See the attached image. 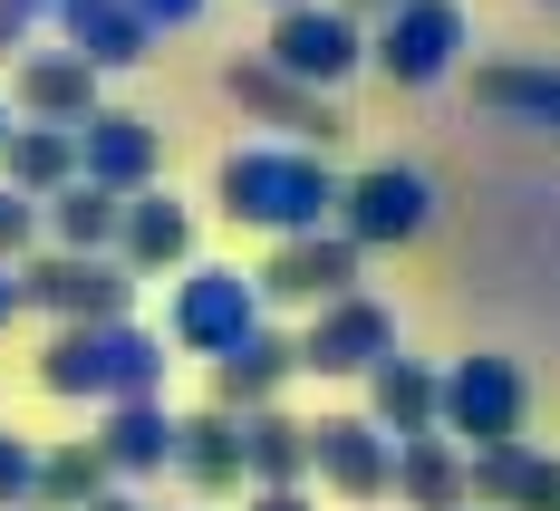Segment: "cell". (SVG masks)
<instances>
[{"label": "cell", "instance_id": "obj_1", "mask_svg": "<svg viewBox=\"0 0 560 511\" xmlns=\"http://www.w3.org/2000/svg\"><path fill=\"white\" fill-rule=\"evenodd\" d=\"M155 377H165V347L145 338V329H68V338L39 357V387L49 396H107V405H145L155 396Z\"/></svg>", "mask_w": 560, "mask_h": 511}, {"label": "cell", "instance_id": "obj_2", "mask_svg": "<svg viewBox=\"0 0 560 511\" xmlns=\"http://www.w3.org/2000/svg\"><path fill=\"white\" fill-rule=\"evenodd\" d=\"M223 203L242 213V223L280 231V241H300V231L319 223L338 193H329V174L300 165V155H232V165H223Z\"/></svg>", "mask_w": 560, "mask_h": 511}, {"label": "cell", "instance_id": "obj_3", "mask_svg": "<svg viewBox=\"0 0 560 511\" xmlns=\"http://www.w3.org/2000/svg\"><path fill=\"white\" fill-rule=\"evenodd\" d=\"M522 405H532V387H522L512 357H464V367L445 377V425L474 444V454L522 444Z\"/></svg>", "mask_w": 560, "mask_h": 511}, {"label": "cell", "instance_id": "obj_4", "mask_svg": "<svg viewBox=\"0 0 560 511\" xmlns=\"http://www.w3.org/2000/svg\"><path fill=\"white\" fill-rule=\"evenodd\" d=\"M387 357H396V319L377 309V299H358V289L329 299L319 329L300 338V367H319V377H377Z\"/></svg>", "mask_w": 560, "mask_h": 511}, {"label": "cell", "instance_id": "obj_5", "mask_svg": "<svg viewBox=\"0 0 560 511\" xmlns=\"http://www.w3.org/2000/svg\"><path fill=\"white\" fill-rule=\"evenodd\" d=\"M174 338L203 347V357H232L242 338H261V299L242 271H194L184 299H174Z\"/></svg>", "mask_w": 560, "mask_h": 511}, {"label": "cell", "instance_id": "obj_6", "mask_svg": "<svg viewBox=\"0 0 560 511\" xmlns=\"http://www.w3.org/2000/svg\"><path fill=\"white\" fill-rule=\"evenodd\" d=\"M310 463H319V483H329V492H348V502L396 492V444H387V425L329 415V425H310Z\"/></svg>", "mask_w": 560, "mask_h": 511}, {"label": "cell", "instance_id": "obj_7", "mask_svg": "<svg viewBox=\"0 0 560 511\" xmlns=\"http://www.w3.org/2000/svg\"><path fill=\"white\" fill-rule=\"evenodd\" d=\"M30 299L58 309V319H78V329H107V319H126V271L97 261V251H58V261L30 271Z\"/></svg>", "mask_w": 560, "mask_h": 511}, {"label": "cell", "instance_id": "obj_8", "mask_svg": "<svg viewBox=\"0 0 560 511\" xmlns=\"http://www.w3.org/2000/svg\"><path fill=\"white\" fill-rule=\"evenodd\" d=\"M425 213H435L425 174L377 165V174H358V193H348V241H406V231H425Z\"/></svg>", "mask_w": 560, "mask_h": 511}, {"label": "cell", "instance_id": "obj_9", "mask_svg": "<svg viewBox=\"0 0 560 511\" xmlns=\"http://www.w3.org/2000/svg\"><path fill=\"white\" fill-rule=\"evenodd\" d=\"M474 502L483 511H560V463L532 444H493L474 454Z\"/></svg>", "mask_w": 560, "mask_h": 511}, {"label": "cell", "instance_id": "obj_10", "mask_svg": "<svg viewBox=\"0 0 560 511\" xmlns=\"http://www.w3.org/2000/svg\"><path fill=\"white\" fill-rule=\"evenodd\" d=\"M261 281H271V299H319V309H329V299H348V281H358V241H310V231H300V241L271 251Z\"/></svg>", "mask_w": 560, "mask_h": 511}, {"label": "cell", "instance_id": "obj_11", "mask_svg": "<svg viewBox=\"0 0 560 511\" xmlns=\"http://www.w3.org/2000/svg\"><path fill=\"white\" fill-rule=\"evenodd\" d=\"M396 492L416 511H474V463L445 435H416V444H396Z\"/></svg>", "mask_w": 560, "mask_h": 511}, {"label": "cell", "instance_id": "obj_12", "mask_svg": "<svg viewBox=\"0 0 560 511\" xmlns=\"http://www.w3.org/2000/svg\"><path fill=\"white\" fill-rule=\"evenodd\" d=\"M368 396H377V425L406 435V444L445 425V377H435V367H416V357H387V367L368 377Z\"/></svg>", "mask_w": 560, "mask_h": 511}, {"label": "cell", "instance_id": "obj_13", "mask_svg": "<svg viewBox=\"0 0 560 511\" xmlns=\"http://www.w3.org/2000/svg\"><path fill=\"white\" fill-rule=\"evenodd\" d=\"M454 39H464V20H454L445 0H416V10L387 29V49H377V58H387V78H406V87H416V78H435V68L454 58Z\"/></svg>", "mask_w": 560, "mask_h": 511}, {"label": "cell", "instance_id": "obj_14", "mask_svg": "<svg viewBox=\"0 0 560 511\" xmlns=\"http://www.w3.org/2000/svg\"><path fill=\"white\" fill-rule=\"evenodd\" d=\"M174 444H184V425H174L165 405H116V415H107V435H97L107 473H165Z\"/></svg>", "mask_w": 560, "mask_h": 511}, {"label": "cell", "instance_id": "obj_15", "mask_svg": "<svg viewBox=\"0 0 560 511\" xmlns=\"http://www.w3.org/2000/svg\"><path fill=\"white\" fill-rule=\"evenodd\" d=\"M242 454H252V483L261 492H300V473H310V425H290V415H242Z\"/></svg>", "mask_w": 560, "mask_h": 511}, {"label": "cell", "instance_id": "obj_16", "mask_svg": "<svg viewBox=\"0 0 560 511\" xmlns=\"http://www.w3.org/2000/svg\"><path fill=\"white\" fill-rule=\"evenodd\" d=\"M290 367H300V347H290V338H242L232 357H213V396H223V405H252V415H261V396H271Z\"/></svg>", "mask_w": 560, "mask_h": 511}, {"label": "cell", "instance_id": "obj_17", "mask_svg": "<svg viewBox=\"0 0 560 511\" xmlns=\"http://www.w3.org/2000/svg\"><path fill=\"white\" fill-rule=\"evenodd\" d=\"M174 463H184L203 492H232V483L252 473V454H242V425H232V415H194V425H184V444H174Z\"/></svg>", "mask_w": 560, "mask_h": 511}, {"label": "cell", "instance_id": "obj_18", "mask_svg": "<svg viewBox=\"0 0 560 511\" xmlns=\"http://www.w3.org/2000/svg\"><path fill=\"white\" fill-rule=\"evenodd\" d=\"M348 20H319V10H290V20H280V68H290V78H338V68H348Z\"/></svg>", "mask_w": 560, "mask_h": 511}, {"label": "cell", "instance_id": "obj_19", "mask_svg": "<svg viewBox=\"0 0 560 511\" xmlns=\"http://www.w3.org/2000/svg\"><path fill=\"white\" fill-rule=\"evenodd\" d=\"M126 261L136 271H165V261H184V241H194V223H184V203H165V193H145L136 213H126Z\"/></svg>", "mask_w": 560, "mask_h": 511}, {"label": "cell", "instance_id": "obj_20", "mask_svg": "<svg viewBox=\"0 0 560 511\" xmlns=\"http://www.w3.org/2000/svg\"><path fill=\"white\" fill-rule=\"evenodd\" d=\"M39 502H49V511H97V502H107V454H97V444L49 454V463H39Z\"/></svg>", "mask_w": 560, "mask_h": 511}, {"label": "cell", "instance_id": "obj_21", "mask_svg": "<svg viewBox=\"0 0 560 511\" xmlns=\"http://www.w3.org/2000/svg\"><path fill=\"white\" fill-rule=\"evenodd\" d=\"M88 165H97V183H145V165H155V135L145 126H126V116H97V135H88Z\"/></svg>", "mask_w": 560, "mask_h": 511}, {"label": "cell", "instance_id": "obj_22", "mask_svg": "<svg viewBox=\"0 0 560 511\" xmlns=\"http://www.w3.org/2000/svg\"><path fill=\"white\" fill-rule=\"evenodd\" d=\"M483 107L532 116V126H560V78L551 68H493V78H483Z\"/></svg>", "mask_w": 560, "mask_h": 511}, {"label": "cell", "instance_id": "obj_23", "mask_svg": "<svg viewBox=\"0 0 560 511\" xmlns=\"http://www.w3.org/2000/svg\"><path fill=\"white\" fill-rule=\"evenodd\" d=\"M116 231H126V213H116L107 183H78V193L58 203V241H68V251H97V241H116Z\"/></svg>", "mask_w": 560, "mask_h": 511}, {"label": "cell", "instance_id": "obj_24", "mask_svg": "<svg viewBox=\"0 0 560 511\" xmlns=\"http://www.w3.org/2000/svg\"><path fill=\"white\" fill-rule=\"evenodd\" d=\"M10 174H20V183H58V174H68V135H20V145H10Z\"/></svg>", "mask_w": 560, "mask_h": 511}, {"label": "cell", "instance_id": "obj_25", "mask_svg": "<svg viewBox=\"0 0 560 511\" xmlns=\"http://www.w3.org/2000/svg\"><path fill=\"white\" fill-rule=\"evenodd\" d=\"M78 97H88V68H68V58L30 68V107H78Z\"/></svg>", "mask_w": 560, "mask_h": 511}, {"label": "cell", "instance_id": "obj_26", "mask_svg": "<svg viewBox=\"0 0 560 511\" xmlns=\"http://www.w3.org/2000/svg\"><path fill=\"white\" fill-rule=\"evenodd\" d=\"M30 492H39V454L0 435V511H30Z\"/></svg>", "mask_w": 560, "mask_h": 511}, {"label": "cell", "instance_id": "obj_27", "mask_svg": "<svg viewBox=\"0 0 560 511\" xmlns=\"http://www.w3.org/2000/svg\"><path fill=\"white\" fill-rule=\"evenodd\" d=\"M68 20H78V29H88V39H97V58H136V49H126V39H136V29H126V20H116L107 0H68Z\"/></svg>", "mask_w": 560, "mask_h": 511}, {"label": "cell", "instance_id": "obj_28", "mask_svg": "<svg viewBox=\"0 0 560 511\" xmlns=\"http://www.w3.org/2000/svg\"><path fill=\"white\" fill-rule=\"evenodd\" d=\"M20 241H30V203H20V193H0V251H20Z\"/></svg>", "mask_w": 560, "mask_h": 511}, {"label": "cell", "instance_id": "obj_29", "mask_svg": "<svg viewBox=\"0 0 560 511\" xmlns=\"http://www.w3.org/2000/svg\"><path fill=\"white\" fill-rule=\"evenodd\" d=\"M20 299H30V281H10V271H0V329H10V309H20Z\"/></svg>", "mask_w": 560, "mask_h": 511}, {"label": "cell", "instance_id": "obj_30", "mask_svg": "<svg viewBox=\"0 0 560 511\" xmlns=\"http://www.w3.org/2000/svg\"><path fill=\"white\" fill-rule=\"evenodd\" d=\"M252 511H310V502H300V492H261Z\"/></svg>", "mask_w": 560, "mask_h": 511}, {"label": "cell", "instance_id": "obj_31", "mask_svg": "<svg viewBox=\"0 0 560 511\" xmlns=\"http://www.w3.org/2000/svg\"><path fill=\"white\" fill-rule=\"evenodd\" d=\"M97 511H145V502H116V492H107V502H97Z\"/></svg>", "mask_w": 560, "mask_h": 511}]
</instances>
